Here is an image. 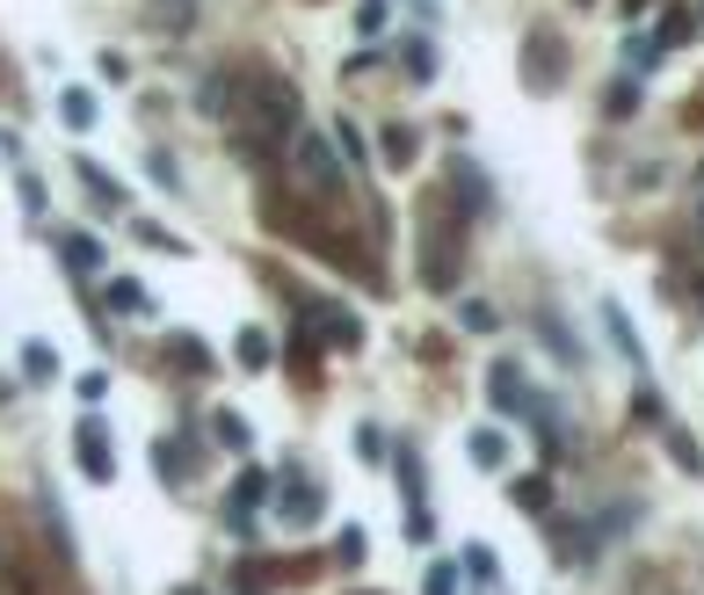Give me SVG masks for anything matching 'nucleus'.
<instances>
[{"instance_id":"nucleus-1","label":"nucleus","mask_w":704,"mask_h":595,"mask_svg":"<svg viewBox=\"0 0 704 595\" xmlns=\"http://www.w3.org/2000/svg\"><path fill=\"white\" fill-rule=\"evenodd\" d=\"M299 131V88H283V80H254L240 88V109H232V139L240 153H269Z\"/></svg>"},{"instance_id":"nucleus-2","label":"nucleus","mask_w":704,"mask_h":595,"mask_svg":"<svg viewBox=\"0 0 704 595\" xmlns=\"http://www.w3.org/2000/svg\"><path fill=\"white\" fill-rule=\"evenodd\" d=\"M291 182H299L305 196H335V190H342V153H335V139H319V131L291 139Z\"/></svg>"},{"instance_id":"nucleus-3","label":"nucleus","mask_w":704,"mask_h":595,"mask_svg":"<svg viewBox=\"0 0 704 595\" xmlns=\"http://www.w3.org/2000/svg\"><path fill=\"white\" fill-rule=\"evenodd\" d=\"M73 457H80V473H88L95 487L117 479V451H109V429L95 414H80V429H73Z\"/></svg>"},{"instance_id":"nucleus-4","label":"nucleus","mask_w":704,"mask_h":595,"mask_svg":"<svg viewBox=\"0 0 704 595\" xmlns=\"http://www.w3.org/2000/svg\"><path fill=\"white\" fill-rule=\"evenodd\" d=\"M487 400L501 407V414H523V407H530L523 370H516V364H494V370H487Z\"/></svg>"},{"instance_id":"nucleus-5","label":"nucleus","mask_w":704,"mask_h":595,"mask_svg":"<svg viewBox=\"0 0 704 595\" xmlns=\"http://www.w3.org/2000/svg\"><path fill=\"white\" fill-rule=\"evenodd\" d=\"M465 451H473V465H487V473H501V465H509V436H501V429H473V443H465Z\"/></svg>"},{"instance_id":"nucleus-6","label":"nucleus","mask_w":704,"mask_h":595,"mask_svg":"<svg viewBox=\"0 0 704 595\" xmlns=\"http://www.w3.org/2000/svg\"><path fill=\"white\" fill-rule=\"evenodd\" d=\"M212 443H218V451H247V443H254V429H247V414H232V407H218V414H212Z\"/></svg>"},{"instance_id":"nucleus-7","label":"nucleus","mask_w":704,"mask_h":595,"mask_svg":"<svg viewBox=\"0 0 704 595\" xmlns=\"http://www.w3.org/2000/svg\"><path fill=\"white\" fill-rule=\"evenodd\" d=\"M262 494H269V473H240V487H232L226 516H232V523H247V516H254V508H262Z\"/></svg>"},{"instance_id":"nucleus-8","label":"nucleus","mask_w":704,"mask_h":595,"mask_svg":"<svg viewBox=\"0 0 704 595\" xmlns=\"http://www.w3.org/2000/svg\"><path fill=\"white\" fill-rule=\"evenodd\" d=\"M58 117H66L73 131H95V117H102V109H95L88 88H58Z\"/></svg>"},{"instance_id":"nucleus-9","label":"nucleus","mask_w":704,"mask_h":595,"mask_svg":"<svg viewBox=\"0 0 704 595\" xmlns=\"http://www.w3.org/2000/svg\"><path fill=\"white\" fill-rule=\"evenodd\" d=\"M80 182L95 190V204H102V210H123V204H131V196H123V182H109L95 160H80Z\"/></svg>"},{"instance_id":"nucleus-10","label":"nucleus","mask_w":704,"mask_h":595,"mask_svg":"<svg viewBox=\"0 0 704 595\" xmlns=\"http://www.w3.org/2000/svg\"><path fill=\"white\" fill-rule=\"evenodd\" d=\"M66 269L73 277H95V269H102V247H95L88 232H66Z\"/></svg>"},{"instance_id":"nucleus-11","label":"nucleus","mask_w":704,"mask_h":595,"mask_svg":"<svg viewBox=\"0 0 704 595\" xmlns=\"http://www.w3.org/2000/svg\"><path fill=\"white\" fill-rule=\"evenodd\" d=\"M319 334H327V342H364V327H356V313H342V305H319Z\"/></svg>"},{"instance_id":"nucleus-12","label":"nucleus","mask_w":704,"mask_h":595,"mask_svg":"<svg viewBox=\"0 0 704 595\" xmlns=\"http://www.w3.org/2000/svg\"><path fill=\"white\" fill-rule=\"evenodd\" d=\"M283 516H291V523H319V494L313 487H283Z\"/></svg>"},{"instance_id":"nucleus-13","label":"nucleus","mask_w":704,"mask_h":595,"mask_svg":"<svg viewBox=\"0 0 704 595\" xmlns=\"http://www.w3.org/2000/svg\"><path fill=\"white\" fill-rule=\"evenodd\" d=\"M22 370H30L36 386H58V356L44 349V342H30V349H22Z\"/></svg>"},{"instance_id":"nucleus-14","label":"nucleus","mask_w":704,"mask_h":595,"mask_svg":"<svg viewBox=\"0 0 704 595\" xmlns=\"http://www.w3.org/2000/svg\"><path fill=\"white\" fill-rule=\"evenodd\" d=\"M109 305H123V313H153L145 283H131V277H117V283H109Z\"/></svg>"},{"instance_id":"nucleus-15","label":"nucleus","mask_w":704,"mask_h":595,"mask_svg":"<svg viewBox=\"0 0 704 595\" xmlns=\"http://www.w3.org/2000/svg\"><path fill=\"white\" fill-rule=\"evenodd\" d=\"M509 501H516V508H530V516H545V508H552V487H545V479H516Z\"/></svg>"},{"instance_id":"nucleus-16","label":"nucleus","mask_w":704,"mask_h":595,"mask_svg":"<svg viewBox=\"0 0 704 595\" xmlns=\"http://www.w3.org/2000/svg\"><path fill=\"white\" fill-rule=\"evenodd\" d=\"M458 320H465L473 334H494V327H501V313H494L487 298H465V305H458Z\"/></svg>"},{"instance_id":"nucleus-17","label":"nucleus","mask_w":704,"mask_h":595,"mask_svg":"<svg viewBox=\"0 0 704 595\" xmlns=\"http://www.w3.org/2000/svg\"><path fill=\"white\" fill-rule=\"evenodd\" d=\"M232 349H240V364H247V370H269V334H254V327H247L240 342H232Z\"/></svg>"},{"instance_id":"nucleus-18","label":"nucleus","mask_w":704,"mask_h":595,"mask_svg":"<svg viewBox=\"0 0 704 595\" xmlns=\"http://www.w3.org/2000/svg\"><path fill=\"white\" fill-rule=\"evenodd\" d=\"M73 386H80V400H88V407H102L109 400V370H80Z\"/></svg>"},{"instance_id":"nucleus-19","label":"nucleus","mask_w":704,"mask_h":595,"mask_svg":"<svg viewBox=\"0 0 704 595\" xmlns=\"http://www.w3.org/2000/svg\"><path fill=\"white\" fill-rule=\"evenodd\" d=\"M364 544H370V538H364V523H349V530H342V538H335V552H342V560L356 566V560H364Z\"/></svg>"},{"instance_id":"nucleus-20","label":"nucleus","mask_w":704,"mask_h":595,"mask_svg":"<svg viewBox=\"0 0 704 595\" xmlns=\"http://www.w3.org/2000/svg\"><path fill=\"white\" fill-rule=\"evenodd\" d=\"M386 160L407 167V160H414V131H386Z\"/></svg>"},{"instance_id":"nucleus-21","label":"nucleus","mask_w":704,"mask_h":595,"mask_svg":"<svg viewBox=\"0 0 704 595\" xmlns=\"http://www.w3.org/2000/svg\"><path fill=\"white\" fill-rule=\"evenodd\" d=\"M465 566H473V581H494V552H487V544H465Z\"/></svg>"},{"instance_id":"nucleus-22","label":"nucleus","mask_w":704,"mask_h":595,"mask_svg":"<svg viewBox=\"0 0 704 595\" xmlns=\"http://www.w3.org/2000/svg\"><path fill=\"white\" fill-rule=\"evenodd\" d=\"M356 30H364V36H378V30H386V0H364V15H356Z\"/></svg>"},{"instance_id":"nucleus-23","label":"nucleus","mask_w":704,"mask_h":595,"mask_svg":"<svg viewBox=\"0 0 704 595\" xmlns=\"http://www.w3.org/2000/svg\"><path fill=\"white\" fill-rule=\"evenodd\" d=\"M189 15H196L189 0H153V22H189Z\"/></svg>"},{"instance_id":"nucleus-24","label":"nucleus","mask_w":704,"mask_h":595,"mask_svg":"<svg viewBox=\"0 0 704 595\" xmlns=\"http://www.w3.org/2000/svg\"><path fill=\"white\" fill-rule=\"evenodd\" d=\"M429 595H458V566H429Z\"/></svg>"},{"instance_id":"nucleus-25","label":"nucleus","mask_w":704,"mask_h":595,"mask_svg":"<svg viewBox=\"0 0 704 595\" xmlns=\"http://www.w3.org/2000/svg\"><path fill=\"white\" fill-rule=\"evenodd\" d=\"M632 102H639V88H632V80H617V88H610V117H632Z\"/></svg>"},{"instance_id":"nucleus-26","label":"nucleus","mask_w":704,"mask_h":595,"mask_svg":"<svg viewBox=\"0 0 704 595\" xmlns=\"http://www.w3.org/2000/svg\"><path fill=\"white\" fill-rule=\"evenodd\" d=\"M625 58H632V66H653V58H661V44H653V36H632V44H625Z\"/></svg>"},{"instance_id":"nucleus-27","label":"nucleus","mask_w":704,"mask_h":595,"mask_svg":"<svg viewBox=\"0 0 704 595\" xmlns=\"http://www.w3.org/2000/svg\"><path fill=\"white\" fill-rule=\"evenodd\" d=\"M669 451H675V465H683V473H704V451H697V443H683V436H675Z\"/></svg>"},{"instance_id":"nucleus-28","label":"nucleus","mask_w":704,"mask_h":595,"mask_svg":"<svg viewBox=\"0 0 704 595\" xmlns=\"http://www.w3.org/2000/svg\"><path fill=\"white\" fill-rule=\"evenodd\" d=\"M683 36H690V15H683V8H675V15L661 22V36H653V44H683Z\"/></svg>"},{"instance_id":"nucleus-29","label":"nucleus","mask_w":704,"mask_h":595,"mask_svg":"<svg viewBox=\"0 0 704 595\" xmlns=\"http://www.w3.org/2000/svg\"><path fill=\"white\" fill-rule=\"evenodd\" d=\"M175 595H204V588H175Z\"/></svg>"},{"instance_id":"nucleus-30","label":"nucleus","mask_w":704,"mask_h":595,"mask_svg":"<svg viewBox=\"0 0 704 595\" xmlns=\"http://www.w3.org/2000/svg\"><path fill=\"white\" fill-rule=\"evenodd\" d=\"M697 232H704V204H697Z\"/></svg>"},{"instance_id":"nucleus-31","label":"nucleus","mask_w":704,"mask_h":595,"mask_svg":"<svg viewBox=\"0 0 704 595\" xmlns=\"http://www.w3.org/2000/svg\"><path fill=\"white\" fill-rule=\"evenodd\" d=\"M0 400H8V386H0Z\"/></svg>"},{"instance_id":"nucleus-32","label":"nucleus","mask_w":704,"mask_h":595,"mask_svg":"<svg viewBox=\"0 0 704 595\" xmlns=\"http://www.w3.org/2000/svg\"><path fill=\"white\" fill-rule=\"evenodd\" d=\"M697 15H704V0H697Z\"/></svg>"}]
</instances>
